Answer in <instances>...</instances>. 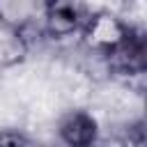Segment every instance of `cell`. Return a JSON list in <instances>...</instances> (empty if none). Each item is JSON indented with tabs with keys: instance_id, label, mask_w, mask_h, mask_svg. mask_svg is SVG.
I'll use <instances>...</instances> for the list:
<instances>
[{
	"instance_id": "1",
	"label": "cell",
	"mask_w": 147,
	"mask_h": 147,
	"mask_svg": "<svg viewBox=\"0 0 147 147\" xmlns=\"http://www.w3.org/2000/svg\"><path fill=\"white\" fill-rule=\"evenodd\" d=\"M80 34L83 44L90 51L99 55H110L131 37V28L113 11H94L83 23Z\"/></svg>"
},
{
	"instance_id": "3",
	"label": "cell",
	"mask_w": 147,
	"mask_h": 147,
	"mask_svg": "<svg viewBox=\"0 0 147 147\" xmlns=\"http://www.w3.org/2000/svg\"><path fill=\"white\" fill-rule=\"evenodd\" d=\"M57 138L64 147H96L99 145V124L92 113L74 108L57 119Z\"/></svg>"
},
{
	"instance_id": "2",
	"label": "cell",
	"mask_w": 147,
	"mask_h": 147,
	"mask_svg": "<svg viewBox=\"0 0 147 147\" xmlns=\"http://www.w3.org/2000/svg\"><path fill=\"white\" fill-rule=\"evenodd\" d=\"M44 11V32L53 39H62L69 37L74 32H78L83 28V23L87 21V9L80 2L74 0H55L41 7Z\"/></svg>"
},
{
	"instance_id": "6",
	"label": "cell",
	"mask_w": 147,
	"mask_h": 147,
	"mask_svg": "<svg viewBox=\"0 0 147 147\" xmlns=\"http://www.w3.org/2000/svg\"><path fill=\"white\" fill-rule=\"evenodd\" d=\"M34 147H39V145H34Z\"/></svg>"
},
{
	"instance_id": "5",
	"label": "cell",
	"mask_w": 147,
	"mask_h": 147,
	"mask_svg": "<svg viewBox=\"0 0 147 147\" xmlns=\"http://www.w3.org/2000/svg\"><path fill=\"white\" fill-rule=\"evenodd\" d=\"M0 147H34V142L16 129H5L0 131Z\"/></svg>"
},
{
	"instance_id": "4",
	"label": "cell",
	"mask_w": 147,
	"mask_h": 147,
	"mask_svg": "<svg viewBox=\"0 0 147 147\" xmlns=\"http://www.w3.org/2000/svg\"><path fill=\"white\" fill-rule=\"evenodd\" d=\"M30 53V41L25 32L16 25L0 21V69L21 64Z\"/></svg>"
}]
</instances>
